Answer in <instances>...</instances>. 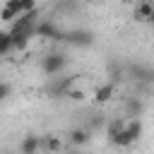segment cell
Segmentation results:
<instances>
[{
	"mask_svg": "<svg viewBox=\"0 0 154 154\" xmlns=\"http://www.w3.org/2000/svg\"><path fill=\"white\" fill-rule=\"evenodd\" d=\"M89 142V132L84 130V128H75L72 132H70V144L72 147H82V144H87Z\"/></svg>",
	"mask_w": 154,
	"mask_h": 154,
	"instance_id": "cell-8",
	"label": "cell"
},
{
	"mask_svg": "<svg viewBox=\"0 0 154 154\" xmlns=\"http://www.w3.org/2000/svg\"><path fill=\"white\" fill-rule=\"evenodd\" d=\"M46 144H48V152H58V149H60V140H58L55 135H51V137L46 140Z\"/></svg>",
	"mask_w": 154,
	"mask_h": 154,
	"instance_id": "cell-12",
	"label": "cell"
},
{
	"mask_svg": "<svg viewBox=\"0 0 154 154\" xmlns=\"http://www.w3.org/2000/svg\"><path fill=\"white\" fill-rule=\"evenodd\" d=\"M70 154H79V152H77V149H75V152H70Z\"/></svg>",
	"mask_w": 154,
	"mask_h": 154,
	"instance_id": "cell-16",
	"label": "cell"
},
{
	"mask_svg": "<svg viewBox=\"0 0 154 154\" xmlns=\"http://www.w3.org/2000/svg\"><path fill=\"white\" fill-rule=\"evenodd\" d=\"M41 144H43V140L38 135H26L19 144V154H38Z\"/></svg>",
	"mask_w": 154,
	"mask_h": 154,
	"instance_id": "cell-6",
	"label": "cell"
},
{
	"mask_svg": "<svg viewBox=\"0 0 154 154\" xmlns=\"http://www.w3.org/2000/svg\"><path fill=\"white\" fill-rule=\"evenodd\" d=\"M7 96H10V84L0 82V101H2V99H7Z\"/></svg>",
	"mask_w": 154,
	"mask_h": 154,
	"instance_id": "cell-14",
	"label": "cell"
},
{
	"mask_svg": "<svg viewBox=\"0 0 154 154\" xmlns=\"http://www.w3.org/2000/svg\"><path fill=\"white\" fill-rule=\"evenodd\" d=\"M152 7H154V2H152V0H142V2L137 5V10H135V17H137L140 22H149Z\"/></svg>",
	"mask_w": 154,
	"mask_h": 154,
	"instance_id": "cell-9",
	"label": "cell"
},
{
	"mask_svg": "<svg viewBox=\"0 0 154 154\" xmlns=\"http://www.w3.org/2000/svg\"><path fill=\"white\" fill-rule=\"evenodd\" d=\"M113 94H116V84H113V82H103V84L96 87L94 99H96V103H106V101H111Z\"/></svg>",
	"mask_w": 154,
	"mask_h": 154,
	"instance_id": "cell-7",
	"label": "cell"
},
{
	"mask_svg": "<svg viewBox=\"0 0 154 154\" xmlns=\"http://www.w3.org/2000/svg\"><path fill=\"white\" fill-rule=\"evenodd\" d=\"M65 41H70L72 46H91V43H94V34L79 29V31H70V34H65Z\"/></svg>",
	"mask_w": 154,
	"mask_h": 154,
	"instance_id": "cell-5",
	"label": "cell"
},
{
	"mask_svg": "<svg viewBox=\"0 0 154 154\" xmlns=\"http://www.w3.org/2000/svg\"><path fill=\"white\" fill-rule=\"evenodd\" d=\"M149 24H154V7H152V14H149Z\"/></svg>",
	"mask_w": 154,
	"mask_h": 154,
	"instance_id": "cell-15",
	"label": "cell"
},
{
	"mask_svg": "<svg viewBox=\"0 0 154 154\" xmlns=\"http://www.w3.org/2000/svg\"><path fill=\"white\" fill-rule=\"evenodd\" d=\"M65 65H67V58H65L63 53H48V55L41 60V70H43L46 75H58V72H63Z\"/></svg>",
	"mask_w": 154,
	"mask_h": 154,
	"instance_id": "cell-3",
	"label": "cell"
},
{
	"mask_svg": "<svg viewBox=\"0 0 154 154\" xmlns=\"http://www.w3.org/2000/svg\"><path fill=\"white\" fill-rule=\"evenodd\" d=\"M2 154H10V152H2Z\"/></svg>",
	"mask_w": 154,
	"mask_h": 154,
	"instance_id": "cell-17",
	"label": "cell"
},
{
	"mask_svg": "<svg viewBox=\"0 0 154 154\" xmlns=\"http://www.w3.org/2000/svg\"><path fill=\"white\" fill-rule=\"evenodd\" d=\"M140 135H142V120L140 118H130V120H125L120 132L108 137V142L116 144V147H130V144H135L140 140Z\"/></svg>",
	"mask_w": 154,
	"mask_h": 154,
	"instance_id": "cell-1",
	"label": "cell"
},
{
	"mask_svg": "<svg viewBox=\"0 0 154 154\" xmlns=\"http://www.w3.org/2000/svg\"><path fill=\"white\" fill-rule=\"evenodd\" d=\"M67 99H72V101H82V99H84V91H82V89H67Z\"/></svg>",
	"mask_w": 154,
	"mask_h": 154,
	"instance_id": "cell-13",
	"label": "cell"
},
{
	"mask_svg": "<svg viewBox=\"0 0 154 154\" xmlns=\"http://www.w3.org/2000/svg\"><path fill=\"white\" fill-rule=\"evenodd\" d=\"M140 111H142V101H128V116L130 118H135V116H140Z\"/></svg>",
	"mask_w": 154,
	"mask_h": 154,
	"instance_id": "cell-11",
	"label": "cell"
},
{
	"mask_svg": "<svg viewBox=\"0 0 154 154\" xmlns=\"http://www.w3.org/2000/svg\"><path fill=\"white\" fill-rule=\"evenodd\" d=\"M12 51V36L10 31H0V55H7Z\"/></svg>",
	"mask_w": 154,
	"mask_h": 154,
	"instance_id": "cell-10",
	"label": "cell"
},
{
	"mask_svg": "<svg viewBox=\"0 0 154 154\" xmlns=\"http://www.w3.org/2000/svg\"><path fill=\"white\" fill-rule=\"evenodd\" d=\"M34 36H38V38H51V41H65V34H63L53 22H48V19L36 22V26H34Z\"/></svg>",
	"mask_w": 154,
	"mask_h": 154,
	"instance_id": "cell-2",
	"label": "cell"
},
{
	"mask_svg": "<svg viewBox=\"0 0 154 154\" xmlns=\"http://www.w3.org/2000/svg\"><path fill=\"white\" fill-rule=\"evenodd\" d=\"M17 17H22V0H7L5 7L0 10V19L2 22H14Z\"/></svg>",
	"mask_w": 154,
	"mask_h": 154,
	"instance_id": "cell-4",
	"label": "cell"
}]
</instances>
